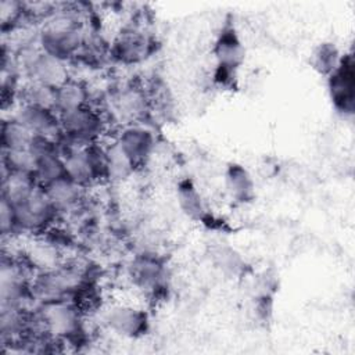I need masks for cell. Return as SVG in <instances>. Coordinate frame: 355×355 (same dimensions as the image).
Wrapping results in <instances>:
<instances>
[{
	"label": "cell",
	"instance_id": "cell-1",
	"mask_svg": "<svg viewBox=\"0 0 355 355\" xmlns=\"http://www.w3.org/2000/svg\"><path fill=\"white\" fill-rule=\"evenodd\" d=\"M83 36L76 18L71 14H61L40 31L37 44L46 54L65 62L79 53Z\"/></svg>",
	"mask_w": 355,
	"mask_h": 355
},
{
	"label": "cell",
	"instance_id": "cell-2",
	"mask_svg": "<svg viewBox=\"0 0 355 355\" xmlns=\"http://www.w3.org/2000/svg\"><path fill=\"white\" fill-rule=\"evenodd\" d=\"M83 275L72 266H55L39 270L31 282L35 300L42 302L68 300L82 287Z\"/></svg>",
	"mask_w": 355,
	"mask_h": 355
},
{
	"label": "cell",
	"instance_id": "cell-3",
	"mask_svg": "<svg viewBox=\"0 0 355 355\" xmlns=\"http://www.w3.org/2000/svg\"><path fill=\"white\" fill-rule=\"evenodd\" d=\"M58 121L61 129V147L89 146L98 141L104 130V122L100 114L89 105L58 114Z\"/></svg>",
	"mask_w": 355,
	"mask_h": 355
},
{
	"label": "cell",
	"instance_id": "cell-4",
	"mask_svg": "<svg viewBox=\"0 0 355 355\" xmlns=\"http://www.w3.org/2000/svg\"><path fill=\"white\" fill-rule=\"evenodd\" d=\"M36 312L47 333L54 338H72L82 330L80 313L68 300L42 302Z\"/></svg>",
	"mask_w": 355,
	"mask_h": 355
},
{
	"label": "cell",
	"instance_id": "cell-5",
	"mask_svg": "<svg viewBox=\"0 0 355 355\" xmlns=\"http://www.w3.org/2000/svg\"><path fill=\"white\" fill-rule=\"evenodd\" d=\"M12 208L18 232H43L58 215L42 186H39L28 198Z\"/></svg>",
	"mask_w": 355,
	"mask_h": 355
},
{
	"label": "cell",
	"instance_id": "cell-6",
	"mask_svg": "<svg viewBox=\"0 0 355 355\" xmlns=\"http://www.w3.org/2000/svg\"><path fill=\"white\" fill-rule=\"evenodd\" d=\"M107 326L125 337H139L146 333L148 326L147 315L143 309L130 304H115L105 311Z\"/></svg>",
	"mask_w": 355,
	"mask_h": 355
},
{
	"label": "cell",
	"instance_id": "cell-7",
	"mask_svg": "<svg viewBox=\"0 0 355 355\" xmlns=\"http://www.w3.org/2000/svg\"><path fill=\"white\" fill-rule=\"evenodd\" d=\"M329 89L334 105L343 112L354 108V62L351 55L340 58L336 69L329 75Z\"/></svg>",
	"mask_w": 355,
	"mask_h": 355
},
{
	"label": "cell",
	"instance_id": "cell-8",
	"mask_svg": "<svg viewBox=\"0 0 355 355\" xmlns=\"http://www.w3.org/2000/svg\"><path fill=\"white\" fill-rule=\"evenodd\" d=\"M12 118L21 122L33 135H43V136L54 137L58 140L61 137L58 114L53 110L22 103L17 108Z\"/></svg>",
	"mask_w": 355,
	"mask_h": 355
},
{
	"label": "cell",
	"instance_id": "cell-9",
	"mask_svg": "<svg viewBox=\"0 0 355 355\" xmlns=\"http://www.w3.org/2000/svg\"><path fill=\"white\" fill-rule=\"evenodd\" d=\"M115 140L135 166L141 165L154 148L153 132L141 125L125 126Z\"/></svg>",
	"mask_w": 355,
	"mask_h": 355
},
{
	"label": "cell",
	"instance_id": "cell-10",
	"mask_svg": "<svg viewBox=\"0 0 355 355\" xmlns=\"http://www.w3.org/2000/svg\"><path fill=\"white\" fill-rule=\"evenodd\" d=\"M130 277L139 288L147 293H155L162 287L165 280V266L158 258L150 254H141L130 263Z\"/></svg>",
	"mask_w": 355,
	"mask_h": 355
},
{
	"label": "cell",
	"instance_id": "cell-11",
	"mask_svg": "<svg viewBox=\"0 0 355 355\" xmlns=\"http://www.w3.org/2000/svg\"><path fill=\"white\" fill-rule=\"evenodd\" d=\"M151 51L150 37L135 28L125 29L114 42V57L122 62H137L146 58Z\"/></svg>",
	"mask_w": 355,
	"mask_h": 355
},
{
	"label": "cell",
	"instance_id": "cell-12",
	"mask_svg": "<svg viewBox=\"0 0 355 355\" xmlns=\"http://www.w3.org/2000/svg\"><path fill=\"white\" fill-rule=\"evenodd\" d=\"M214 54L218 68L234 71L244 57V49L234 26L226 24L218 35L214 46Z\"/></svg>",
	"mask_w": 355,
	"mask_h": 355
},
{
	"label": "cell",
	"instance_id": "cell-13",
	"mask_svg": "<svg viewBox=\"0 0 355 355\" xmlns=\"http://www.w3.org/2000/svg\"><path fill=\"white\" fill-rule=\"evenodd\" d=\"M83 189L85 187L79 186L68 176L43 186L46 196L49 197L50 202L53 204L58 215L75 211L78 208L82 200Z\"/></svg>",
	"mask_w": 355,
	"mask_h": 355
},
{
	"label": "cell",
	"instance_id": "cell-14",
	"mask_svg": "<svg viewBox=\"0 0 355 355\" xmlns=\"http://www.w3.org/2000/svg\"><path fill=\"white\" fill-rule=\"evenodd\" d=\"M37 187H39V183H37L35 175L1 169V186H0L1 196H0V200H4L11 207L22 202Z\"/></svg>",
	"mask_w": 355,
	"mask_h": 355
},
{
	"label": "cell",
	"instance_id": "cell-15",
	"mask_svg": "<svg viewBox=\"0 0 355 355\" xmlns=\"http://www.w3.org/2000/svg\"><path fill=\"white\" fill-rule=\"evenodd\" d=\"M225 187L236 202H248L254 198L255 186L250 172L240 164H230L225 172Z\"/></svg>",
	"mask_w": 355,
	"mask_h": 355
},
{
	"label": "cell",
	"instance_id": "cell-16",
	"mask_svg": "<svg viewBox=\"0 0 355 355\" xmlns=\"http://www.w3.org/2000/svg\"><path fill=\"white\" fill-rule=\"evenodd\" d=\"M133 162L123 153L121 146L114 140L105 146V178L114 182H122L128 179L135 171Z\"/></svg>",
	"mask_w": 355,
	"mask_h": 355
},
{
	"label": "cell",
	"instance_id": "cell-17",
	"mask_svg": "<svg viewBox=\"0 0 355 355\" xmlns=\"http://www.w3.org/2000/svg\"><path fill=\"white\" fill-rule=\"evenodd\" d=\"M87 105V90L76 82L68 79L65 83L55 89V112L62 114L75 108Z\"/></svg>",
	"mask_w": 355,
	"mask_h": 355
},
{
	"label": "cell",
	"instance_id": "cell-18",
	"mask_svg": "<svg viewBox=\"0 0 355 355\" xmlns=\"http://www.w3.org/2000/svg\"><path fill=\"white\" fill-rule=\"evenodd\" d=\"M178 202L180 209L191 219L200 220L204 218L207 209L201 194L191 180H182L178 186Z\"/></svg>",
	"mask_w": 355,
	"mask_h": 355
},
{
	"label": "cell",
	"instance_id": "cell-19",
	"mask_svg": "<svg viewBox=\"0 0 355 355\" xmlns=\"http://www.w3.org/2000/svg\"><path fill=\"white\" fill-rule=\"evenodd\" d=\"M32 136L33 133L12 116L1 122V132H0L1 150L25 148L28 147Z\"/></svg>",
	"mask_w": 355,
	"mask_h": 355
},
{
	"label": "cell",
	"instance_id": "cell-20",
	"mask_svg": "<svg viewBox=\"0 0 355 355\" xmlns=\"http://www.w3.org/2000/svg\"><path fill=\"white\" fill-rule=\"evenodd\" d=\"M1 169L35 175L36 158L28 147L1 150Z\"/></svg>",
	"mask_w": 355,
	"mask_h": 355
},
{
	"label": "cell",
	"instance_id": "cell-21",
	"mask_svg": "<svg viewBox=\"0 0 355 355\" xmlns=\"http://www.w3.org/2000/svg\"><path fill=\"white\" fill-rule=\"evenodd\" d=\"M65 176H67V171H65V164L61 154H54V155L44 157L42 159H37L35 178L39 186L43 187Z\"/></svg>",
	"mask_w": 355,
	"mask_h": 355
},
{
	"label": "cell",
	"instance_id": "cell-22",
	"mask_svg": "<svg viewBox=\"0 0 355 355\" xmlns=\"http://www.w3.org/2000/svg\"><path fill=\"white\" fill-rule=\"evenodd\" d=\"M115 107L121 115L137 118L146 112L147 101L144 94L137 89H125L116 94Z\"/></svg>",
	"mask_w": 355,
	"mask_h": 355
},
{
	"label": "cell",
	"instance_id": "cell-23",
	"mask_svg": "<svg viewBox=\"0 0 355 355\" xmlns=\"http://www.w3.org/2000/svg\"><path fill=\"white\" fill-rule=\"evenodd\" d=\"M22 103L55 111V89L42 83L29 82L22 90Z\"/></svg>",
	"mask_w": 355,
	"mask_h": 355
},
{
	"label": "cell",
	"instance_id": "cell-24",
	"mask_svg": "<svg viewBox=\"0 0 355 355\" xmlns=\"http://www.w3.org/2000/svg\"><path fill=\"white\" fill-rule=\"evenodd\" d=\"M338 51L331 44H322L315 53V67L322 72L330 75L340 62Z\"/></svg>",
	"mask_w": 355,
	"mask_h": 355
},
{
	"label": "cell",
	"instance_id": "cell-25",
	"mask_svg": "<svg viewBox=\"0 0 355 355\" xmlns=\"http://www.w3.org/2000/svg\"><path fill=\"white\" fill-rule=\"evenodd\" d=\"M0 232L3 239L11 237L14 233H19L15 222L14 208L4 200L0 201Z\"/></svg>",
	"mask_w": 355,
	"mask_h": 355
},
{
	"label": "cell",
	"instance_id": "cell-26",
	"mask_svg": "<svg viewBox=\"0 0 355 355\" xmlns=\"http://www.w3.org/2000/svg\"><path fill=\"white\" fill-rule=\"evenodd\" d=\"M25 11L24 3L19 1H1L0 4V18L3 26H6L8 22H15L19 15Z\"/></svg>",
	"mask_w": 355,
	"mask_h": 355
}]
</instances>
